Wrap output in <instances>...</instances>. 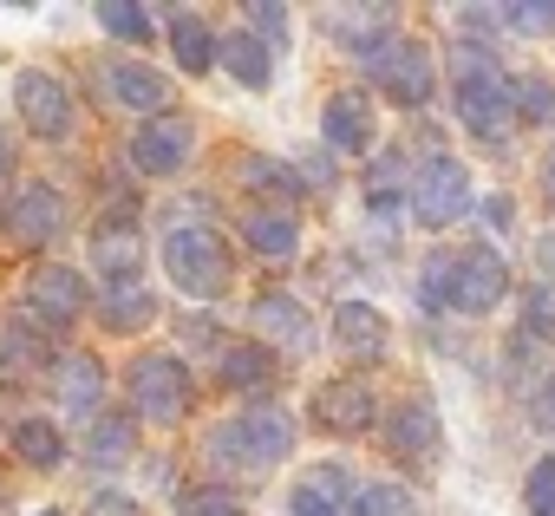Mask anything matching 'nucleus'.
<instances>
[{
	"mask_svg": "<svg viewBox=\"0 0 555 516\" xmlns=\"http://www.w3.org/2000/svg\"><path fill=\"white\" fill-rule=\"evenodd\" d=\"M288 444H295V425L282 405H255V412H242L203 438L209 464H222V470H268V464L288 457Z\"/></svg>",
	"mask_w": 555,
	"mask_h": 516,
	"instance_id": "obj_1",
	"label": "nucleus"
},
{
	"mask_svg": "<svg viewBox=\"0 0 555 516\" xmlns=\"http://www.w3.org/2000/svg\"><path fill=\"white\" fill-rule=\"evenodd\" d=\"M451 86H457V112H464V125L477 131V138H490V144H503L509 138V99H503V73H496V60L483 53V47H451Z\"/></svg>",
	"mask_w": 555,
	"mask_h": 516,
	"instance_id": "obj_2",
	"label": "nucleus"
},
{
	"mask_svg": "<svg viewBox=\"0 0 555 516\" xmlns=\"http://www.w3.org/2000/svg\"><path fill=\"white\" fill-rule=\"evenodd\" d=\"M164 269H170V282H177L183 295L216 301L222 282H229V255H222L216 229H170V235H164Z\"/></svg>",
	"mask_w": 555,
	"mask_h": 516,
	"instance_id": "obj_3",
	"label": "nucleus"
},
{
	"mask_svg": "<svg viewBox=\"0 0 555 516\" xmlns=\"http://www.w3.org/2000/svg\"><path fill=\"white\" fill-rule=\"evenodd\" d=\"M509 288V269L496 248H470V255H451V282H444V301L457 314H490Z\"/></svg>",
	"mask_w": 555,
	"mask_h": 516,
	"instance_id": "obj_4",
	"label": "nucleus"
},
{
	"mask_svg": "<svg viewBox=\"0 0 555 516\" xmlns=\"http://www.w3.org/2000/svg\"><path fill=\"white\" fill-rule=\"evenodd\" d=\"M470 170L457 164V157H431L425 170H418V183H412V209H418V222L425 229H444V222H457L464 209H470Z\"/></svg>",
	"mask_w": 555,
	"mask_h": 516,
	"instance_id": "obj_5",
	"label": "nucleus"
},
{
	"mask_svg": "<svg viewBox=\"0 0 555 516\" xmlns=\"http://www.w3.org/2000/svg\"><path fill=\"white\" fill-rule=\"evenodd\" d=\"M14 105H21V118H27L34 138H66L73 131V92H66V79H53L40 66H27L14 79Z\"/></svg>",
	"mask_w": 555,
	"mask_h": 516,
	"instance_id": "obj_6",
	"label": "nucleus"
},
{
	"mask_svg": "<svg viewBox=\"0 0 555 516\" xmlns=\"http://www.w3.org/2000/svg\"><path fill=\"white\" fill-rule=\"evenodd\" d=\"M131 399H138V412H144V418L170 425V418H183V412H190V379H183V366H177V360L144 353V360L131 366Z\"/></svg>",
	"mask_w": 555,
	"mask_h": 516,
	"instance_id": "obj_7",
	"label": "nucleus"
},
{
	"mask_svg": "<svg viewBox=\"0 0 555 516\" xmlns=\"http://www.w3.org/2000/svg\"><path fill=\"white\" fill-rule=\"evenodd\" d=\"M196 151V125L190 118H144L138 125V138H131V164L144 170V177H170V170H183V157Z\"/></svg>",
	"mask_w": 555,
	"mask_h": 516,
	"instance_id": "obj_8",
	"label": "nucleus"
},
{
	"mask_svg": "<svg viewBox=\"0 0 555 516\" xmlns=\"http://www.w3.org/2000/svg\"><path fill=\"white\" fill-rule=\"evenodd\" d=\"M60 222H66V203H60V190H53V183H27V190L8 203V235H14L21 248L53 242V235H60Z\"/></svg>",
	"mask_w": 555,
	"mask_h": 516,
	"instance_id": "obj_9",
	"label": "nucleus"
},
{
	"mask_svg": "<svg viewBox=\"0 0 555 516\" xmlns=\"http://www.w3.org/2000/svg\"><path fill=\"white\" fill-rule=\"evenodd\" d=\"M379 86L392 92V105H425L431 99V53L418 40H392L379 53Z\"/></svg>",
	"mask_w": 555,
	"mask_h": 516,
	"instance_id": "obj_10",
	"label": "nucleus"
},
{
	"mask_svg": "<svg viewBox=\"0 0 555 516\" xmlns=\"http://www.w3.org/2000/svg\"><path fill=\"white\" fill-rule=\"evenodd\" d=\"M53 399H60V412L86 418V412L105 399V366H99L92 353H60V360H53Z\"/></svg>",
	"mask_w": 555,
	"mask_h": 516,
	"instance_id": "obj_11",
	"label": "nucleus"
},
{
	"mask_svg": "<svg viewBox=\"0 0 555 516\" xmlns=\"http://www.w3.org/2000/svg\"><path fill=\"white\" fill-rule=\"evenodd\" d=\"M314 418H321V431L360 438V431L373 425V392H366L360 379H334V386L314 392Z\"/></svg>",
	"mask_w": 555,
	"mask_h": 516,
	"instance_id": "obj_12",
	"label": "nucleus"
},
{
	"mask_svg": "<svg viewBox=\"0 0 555 516\" xmlns=\"http://www.w3.org/2000/svg\"><path fill=\"white\" fill-rule=\"evenodd\" d=\"M321 125H327V144H334V151H366V144L379 138L373 99H366V92H353V86L327 99V118H321Z\"/></svg>",
	"mask_w": 555,
	"mask_h": 516,
	"instance_id": "obj_13",
	"label": "nucleus"
},
{
	"mask_svg": "<svg viewBox=\"0 0 555 516\" xmlns=\"http://www.w3.org/2000/svg\"><path fill=\"white\" fill-rule=\"evenodd\" d=\"M334 340H340L353 360H379L386 340H392V321H386L379 308H366V301H340V308H334Z\"/></svg>",
	"mask_w": 555,
	"mask_h": 516,
	"instance_id": "obj_14",
	"label": "nucleus"
},
{
	"mask_svg": "<svg viewBox=\"0 0 555 516\" xmlns=\"http://www.w3.org/2000/svg\"><path fill=\"white\" fill-rule=\"evenodd\" d=\"M105 92L118 105H131V112H164V99H170L164 73L157 66H138V60H112L105 66Z\"/></svg>",
	"mask_w": 555,
	"mask_h": 516,
	"instance_id": "obj_15",
	"label": "nucleus"
},
{
	"mask_svg": "<svg viewBox=\"0 0 555 516\" xmlns=\"http://www.w3.org/2000/svg\"><path fill=\"white\" fill-rule=\"evenodd\" d=\"M92 262H99L112 282L138 288V269H144V242H138V229H131V222H105L99 242H92Z\"/></svg>",
	"mask_w": 555,
	"mask_h": 516,
	"instance_id": "obj_16",
	"label": "nucleus"
},
{
	"mask_svg": "<svg viewBox=\"0 0 555 516\" xmlns=\"http://www.w3.org/2000/svg\"><path fill=\"white\" fill-rule=\"evenodd\" d=\"M255 334H261L268 347H308L314 321H308L301 301H288V295H261V301H255Z\"/></svg>",
	"mask_w": 555,
	"mask_h": 516,
	"instance_id": "obj_17",
	"label": "nucleus"
},
{
	"mask_svg": "<svg viewBox=\"0 0 555 516\" xmlns=\"http://www.w3.org/2000/svg\"><path fill=\"white\" fill-rule=\"evenodd\" d=\"M216 60H222L229 79L248 86V92H268V79H274V60H268V47H261L255 34H222V40H216Z\"/></svg>",
	"mask_w": 555,
	"mask_h": 516,
	"instance_id": "obj_18",
	"label": "nucleus"
},
{
	"mask_svg": "<svg viewBox=\"0 0 555 516\" xmlns=\"http://www.w3.org/2000/svg\"><path fill=\"white\" fill-rule=\"evenodd\" d=\"M34 308L53 314V321H73V314L86 308V282H79V269H40V275H34Z\"/></svg>",
	"mask_w": 555,
	"mask_h": 516,
	"instance_id": "obj_19",
	"label": "nucleus"
},
{
	"mask_svg": "<svg viewBox=\"0 0 555 516\" xmlns=\"http://www.w3.org/2000/svg\"><path fill=\"white\" fill-rule=\"evenodd\" d=\"M438 412L425 405V399H405L399 405V418H392V451H405V457H431L438 451Z\"/></svg>",
	"mask_w": 555,
	"mask_h": 516,
	"instance_id": "obj_20",
	"label": "nucleus"
},
{
	"mask_svg": "<svg viewBox=\"0 0 555 516\" xmlns=\"http://www.w3.org/2000/svg\"><path fill=\"white\" fill-rule=\"evenodd\" d=\"M170 53H177L183 73H209V66H216V34H209L203 21L177 14V21H170Z\"/></svg>",
	"mask_w": 555,
	"mask_h": 516,
	"instance_id": "obj_21",
	"label": "nucleus"
},
{
	"mask_svg": "<svg viewBox=\"0 0 555 516\" xmlns=\"http://www.w3.org/2000/svg\"><path fill=\"white\" fill-rule=\"evenodd\" d=\"M99 321H105L112 334H138V327L157 321V295H144V288H118V295L99 301Z\"/></svg>",
	"mask_w": 555,
	"mask_h": 516,
	"instance_id": "obj_22",
	"label": "nucleus"
},
{
	"mask_svg": "<svg viewBox=\"0 0 555 516\" xmlns=\"http://www.w3.org/2000/svg\"><path fill=\"white\" fill-rule=\"evenodd\" d=\"M386 21H392L386 8H327V14H321V27H327L334 40H347V47H360V53H373V40H366V27H373V34H386Z\"/></svg>",
	"mask_w": 555,
	"mask_h": 516,
	"instance_id": "obj_23",
	"label": "nucleus"
},
{
	"mask_svg": "<svg viewBox=\"0 0 555 516\" xmlns=\"http://www.w3.org/2000/svg\"><path fill=\"white\" fill-rule=\"evenodd\" d=\"M503 99H509V118H529V125H548L555 118V86L522 73V79H503Z\"/></svg>",
	"mask_w": 555,
	"mask_h": 516,
	"instance_id": "obj_24",
	"label": "nucleus"
},
{
	"mask_svg": "<svg viewBox=\"0 0 555 516\" xmlns=\"http://www.w3.org/2000/svg\"><path fill=\"white\" fill-rule=\"evenodd\" d=\"M295 222L288 216H248V248L261 255V262H288V255H295Z\"/></svg>",
	"mask_w": 555,
	"mask_h": 516,
	"instance_id": "obj_25",
	"label": "nucleus"
},
{
	"mask_svg": "<svg viewBox=\"0 0 555 516\" xmlns=\"http://www.w3.org/2000/svg\"><path fill=\"white\" fill-rule=\"evenodd\" d=\"M216 379L235 386V392H242V386H261V379H268V347H222V353H216Z\"/></svg>",
	"mask_w": 555,
	"mask_h": 516,
	"instance_id": "obj_26",
	"label": "nucleus"
},
{
	"mask_svg": "<svg viewBox=\"0 0 555 516\" xmlns=\"http://www.w3.org/2000/svg\"><path fill=\"white\" fill-rule=\"evenodd\" d=\"M295 516H340V470H314L295 483Z\"/></svg>",
	"mask_w": 555,
	"mask_h": 516,
	"instance_id": "obj_27",
	"label": "nucleus"
},
{
	"mask_svg": "<svg viewBox=\"0 0 555 516\" xmlns=\"http://www.w3.org/2000/svg\"><path fill=\"white\" fill-rule=\"evenodd\" d=\"M40 360H47V340H40L27 321H0V366L27 373V366H40Z\"/></svg>",
	"mask_w": 555,
	"mask_h": 516,
	"instance_id": "obj_28",
	"label": "nucleus"
},
{
	"mask_svg": "<svg viewBox=\"0 0 555 516\" xmlns=\"http://www.w3.org/2000/svg\"><path fill=\"white\" fill-rule=\"evenodd\" d=\"M131 444H138V418H131V412H118V418H99V425H92V457H99V464H125V457H131Z\"/></svg>",
	"mask_w": 555,
	"mask_h": 516,
	"instance_id": "obj_29",
	"label": "nucleus"
},
{
	"mask_svg": "<svg viewBox=\"0 0 555 516\" xmlns=\"http://www.w3.org/2000/svg\"><path fill=\"white\" fill-rule=\"evenodd\" d=\"M14 444H21L27 464H60V457H66V444H60V431H53L47 418H21V425H14Z\"/></svg>",
	"mask_w": 555,
	"mask_h": 516,
	"instance_id": "obj_30",
	"label": "nucleus"
},
{
	"mask_svg": "<svg viewBox=\"0 0 555 516\" xmlns=\"http://www.w3.org/2000/svg\"><path fill=\"white\" fill-rule=\"evenodd\" d=\"M353 516H418V503H412L405 483H366L353 496Z\"/></svg>",
	"mask_w": 555,
	"mask_h": 516,
	"instance_id": "obj_31",
	"label": "nucleus"
},
{
	"mask_svg": "<svg viewBox=\"0 0 555 516\" xmlns=\"http://www.w3.org/2000/svg\"><path fill=\"white\" fill-rule=\"evenodd\" d=\"M99 27H105L112 40H151V14H144V8H125V0H105V8H99Z\"/></svg>",
	"mask_w": 555,
	"mask_h": 516,
	"instance_id": "obj_32",
	"label": "nucleus"
},
{
	"mask_svg": "<svg viewBox=\"0 0 555 516\" xmlns=\"http://www.w3.org/2000/svg\"><path fill=\"white\" fill-rule=\"evenodd\" d=\"M522 509H529V516H555V457L529 464V477H522Z\"/></svg>",
	"mask_w": 555,
	"mask_h": 516,
	"instance_id": "obj_33",
	"label": "nucleus"
},
{
	"mask_svg": "<svg viewBox=\"0 0 555 516\" xmlns=\"http://www.w3.org/2000/svg\"><path fill=\"white\" fill-rule=\"evenodd\" d=\"M235 177H242V183H255L261 196H268V190H274V196H288V190H301V183H295V170H282V164H268V157H242V164H235Z\"/></svg>",
	"mask_w": 555,
	"mask_h": 516,
	"instance_id": "obj_34",
	"label": "nucleus"
},
{
	"mask_svg": "<svg viewBox=\"0 0 555 516\" xmlns=\"http://www.w3.org/2000/svg\"><path fill=\"white\" fill-rule=\"evenodd\" d=\"M177 509H183V516H242V503H235L229 490H190Z\"/></svg>",
	"mask_w": 555,
	"mask_h": 516,
	"instance_id": "obj_35",
	"label": "nucleus"
},
{
	"mask_svg": "<svg viewBox=\"0 0 555 516\" xmlns=\"http://www.w3.org/2000/svg\"><path fill=\"white\" fill-rule=\"evenodd\" d=\"M444 282H451V255H431L418 275V308H444Z\"/></svg>",
	"mask_w": 555,
	"mask_h": 516,
	"instance_id": "obj_36",
	"label": "nucleus"
},
{
	"mask_svg": "<svg viewBox=\"0 0 555 516\" xmlns=\"http://www.w3.org/2000/svg\"><path fill=\"white\" fill-rule=\"evenodd\" d=\"M529 327H535V334H555V288H535V295H529V321H522V334H529Z\"/></svg>",
	"mask_w": 555,
	"mask_h": 516,
	"instance_id": "obj_37",
	"label": "nucleus"
},
{
	"mask_svg": "<svg viewBox=\"0 0 555 516\" xmlns=\"http://www.w3.org/2000/svg\"><path fill=\"white\" fill-rule=\"evenodd\" d=\"M529 418H535L542 431H555V373H548V379L535 386V405H529Z\"/></svg>",
	"mask_w": 555,
	"mask_h": 516,
	"instance_id": "obj_38",
	"label": "nucleus"
},
{
	"mask_svg": "<svg viewBox=\"0 0 555 516\" xmlns=\"http://www.w3.org/2000/svg\"><path fill=\"white\" fill-rule=\"evenodd\" d=\"M86 516H138V503H131V496H92Z\"/></svg>",
	"mask_w": 555,
	"mask_h": 516,
	"instance_id": "obj_39",
	"label": "nucleus"
},
{
	"mask_svg": "<svg viewBox=\"0 0 555 516\" xmlns=\"http://www.w3.org/2000/svg\"><path fill=\"white\" fill-rule=\"evenodd\" d=\"M542 190H548V203H555V151H548V164H542Z\"/></svg>",
	"mask_w": 555,
	"mask_h": 516,
	"instance_id": "obj_40",
	"label": "nucleus"
},
{
	"mask_svg": "<svg viewBox=\"0 0 555 516\" xmlns=\"http://www.w3.org/2000/svg\"><path fill=\"white\" fill-rule=\"evenodd\" d=\"M0 177H8V138H0Z\"/></svg>",
	"mask_w": 555,
	"mask_h": 516,
	"instance_id": "obj_41",
	"label": "nucleus"
},
{
	"mask_svg": "<svg viewBox=\"0 0 555 516\" xmlns=\"http://www.w3.org/2000/svg\"><path fill=\"white\" fill-rule=\"evenodd\" d=\"M40 516H60V509H40Z\"/></svg>",
	"mask_w": 555,
	"mask_h": 516,
	"instance_id": "obj_42",
	"label": "nucleus"
}]
</instances>
